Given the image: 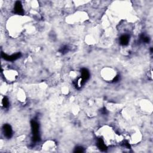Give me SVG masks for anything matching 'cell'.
Here are the masks:
<instances>
[{
  "instance_id": "obj_1",
  "label": "cell",
  "mask_w": 153,
  "mask_h": 153,
  "mask_svg": "<svg viewBox=\"0 0 153 153\" xmlns=\"http://www.w3.org/2000/svg\"><path fill=\"white\" fill-rule=\"evenodd\" d=\"M4 76L7 80L13 81L17 77V72L13 70H6L4 71Z\"/></svg>"
},
{
  "instance_id": "obj_2",
  "label": "cell",
  "mask_w": 153,
  "mask_h": 153,
  "mask_svg": "<svg viewBox=\"0 0 153 153\" xmlns=\"http://www.w3.org/2000/svg\"><path fill=\"white\" fill-rule=\"evenodd\" d=\"M14 11L18 14H21L23 13V7L20 2H17L14 5Z\"/></svg>"
},
{
  "instance_id": "obj_3",
  "label": "cell",
  "mask_w": 153,
  "mask_h": 153,
  "mask_svg": "<svg viewBox=\"0 0 153 153\" xmlns=\"http://www.w3.org/2000/svg\"><path fill=\"white\" fill-rule=\"evenodd\" d=\"M4 134L5 136L10 137L12 135V129L11 127L8 125H5L4 127Z\"/></svg>"
},
{
  "instance_id": "obj_4",
  "label": "cell",
  "mask_w": 153,
  "mask_h": 153,
  "mask_svg": "<svg viewBox=\"0 0 153 153\" xmlns=\"http://www.w3.org/2000/svg\"><path fill=\"white\" fill-rule=\"evenodd\" d=\"M104 75H106V79H110L111 80V79H114V71H113V69H106V71H104Z\"/></svg>"
},
{
  "instance_id": "obj_5",
  "label": "cell",
  "mask_w": 153,
  "mask_h": 153,
  "mask_svg": "<svg viewBox=\"0 0 153 153\" xmlns=\"http://www.w3.org/2000/svg\"><path fill=\"white\" fill-rule=\"evenodd\" d=\"M129 41V36L127 35H124L121 36L120 38V42L122 45L126 46L128 44Z\"/></svg>"
}]
</instances>
